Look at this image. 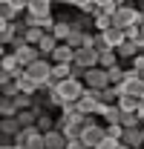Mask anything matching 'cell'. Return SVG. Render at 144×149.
I'll use <instances>...</instances> for the list:
<instances>
[{
	"label": "cell",
	"mask_w": 144,
	"mask_h": 149,
	"mask_svg": "<svg viewBox=\"0 0 144 149\" xmlns=\"http://www.w3.org/2000/svg\"><path fill=\"white\" fill-rule=\"evenodd\" d=\"M141 23H144V12H141V6H133V3H121L118 12L112 15V26H118V29L141 26Z\"/></svg>",
	"instance_id": "6da1fadb"
},
{
	"label": "cell",
	"mask_w": 144,
	"mask_h": 149,
	"mask_svg": "<svg viewBox=\"0 0 144 149\" xmlns=\"http://www.w3.org/2000/svg\"><path fill=\"white\" fill-rule=\"evenodd\" d=\"M58 92L64 97V103H78V100L84 97V92H87V83L78 80V77H66L64 83H58ZM64 103H61V106H64Z\"/></svg>",
	"instance_id": "7a4b0ae2"
},
{
	"label": "cell",
	"mask_w": 144,
	"mask_h": 149,
	"mask_svg": "<svg viewBox=\"0 0 144 149\" xmlns=\"http://www.w3.org/2000/svg\"><path fill=\"white\" fill-rule=\"evenodd\" d=\"M104 138H107V123H101V120H95V118H87V123H84V129H81V141L95 149Z\"/></svg>",
	"instance_id": "3957f363"
},
{
	"label": "cell",
	"mask_w": 144,
	"mask_h": 149,
	"mask_svg": "<svg viewBox=\"0 0 144 149\" xmlns=\"http://www.w3.org/2000/svg\"><path fill=\"white\" fill-rule=\"evenodd\" d=\"M52 66H55V63L49 60V57H40V60H35L32 66H26V74H32L37 83H40V89H43L46 80L52 77Z\"/></svg>",
	"instance_id": "277c9868"
},
{
	"label": "cell",
	"mask_w": 144,
	"mask_h": 149,
	"mask_svg": "<svg viewBox=\"0 0 144 149\" xmlns=\"http://www.w3.org/2000/svg\"><path fill=\"white\" fill-rule=\"evenodd\" d=\"M84 83H87V89H107V86H112V83H109V72L104 69V66H92V69H87Z\"/></svg>",
	"instance_id": "5b68a950"
},
{
	"label": "cell",
	"mask_w": 144,
	"mask_h": 149,
	"mask_svg": "<svg viewBox=\"0 0 144 149\" xmlns=\"http://www.w3.org/2000/svg\"><path fill=\"white\" fill-rule=\"evenodd\" d=\"M18 146H26V149H43V132L37 126H29V129H20V135L15 138Z\"/></svg>",
	"instance_id": "8992f818"
},
{
	"label": "cell",
	"mask_w": 144,
	"mask_h": 149,
	"mask_svg": "<svg viewBox=\"0 0 144 149\" xmlns=\"http://www.w3.org/2000/svg\"><path fill=\"white\" fill-rule=\"evenodd\" d=\"M98 60H101V52H98L95 46H81V49H75V63H81L84 69L98 66Z\"/></svg>",
	"instance_id": "52a82bcc"
},
{
	"label": "cell",
	"mask_w": 144,
	"mask_h": 149,
	"mask_svg": "<svg viewBox=\"0 0 144 149\" xmlns=\"http://www.w3.org/2000/svg\"><path fill=\"white\" fill-rule=\"evenodd\" d=\"M15 55H18L20 66L26 69V66H32L35 60H40V52H37V46H32V43H23V46H18V49H12Z\"/></svg>",
	"instance_id": "ba28073f"
},
{
	"label": "cell",
	"mask_w": 144,
	"mask_h": 149,
	"mask_svg": "<svg viewBox=\"0 0 144 149\" xmlns=\"http://www.w3.org/2000/svg\"><path fill=\"white\" fill-rule=\"evenodd\" d=\"M0 72H12V74H15V77H20V74L26 72V69L20 66L18 55H15L12 49H6V52H3V60H0Z\"/></svg>",
	"instance_id": "9c48e42d"
},
{
	"label": "cell",
	"mask_w": 144,
	"mask_h": 149,
	"mask_svg": "<svg viewBox=\"0 0 144 149\" xmlns=\"http://www.w3.org/2000/svg\"><path fill=\"white\" fill-rule=\"evenodd\" d=\"M66 143H69V138H66L61 129L43 132V149H66Z\"/></svg>",
	"instance_id": "30bf717a"
},
{
	"label": "cell",
	"mask_w": 144,
	"mask_h": 149,
	"mask_svg": "<svg viewBox=\"0 0 144 149\" xmlns=\"http://www.w3.org/2000/svg\"><path fill=\"white\" fill-rule=\"evenodd\" d=\"M49 60L52 63H75V49H72L69 43H58V49L52 52Z\"/></svg>",
	"instance_id": "8fae6325"
},
{
	"label": "cell",
	"mask_w": 144,
	"mask_h": 149,
	"mask_svg": "<svg viewBox=\"0 0 144 149\" xmlns=\"http://www.w3.org/2000/svg\"><path fill=\"white\" fill-rule=\"evenodd\" d=\"M20 120L18 115H12V118H0V135H9V138H18L20 135Z\"/></svg>",
	"instance_id": "7c38bea8"
},
{
	"label": "cell",
	"mask_w": 144,
	"mask_h": 149,
	"mask_svg": "<svg viewBox=\"0 0 144 149\" xmlns=\"http://www.w3.org/2000/svg\"><path fill=\"white\" fill-rule=\"evenodd\" d=\"M55 49H58V37L52 32H46V35L40 37V43H37V52H40V57H52Z\"/></svg>",
	"instance_id": "4fadbf2b"
},
{
	"label": "cell",
	"mask_w": 144,
	"mask_h": 149,
	"mask_svg": "<svg viewBox=\"0 0 144 149\" xmlns=\"http://www.w3.org/2000/svg\"><path fill=\"white\" fill-rule=\"evenodd\" d=\"M121 143H127V146H144V132L141 126H133V129H124V138H121Z\"/></svg>",
	"instance_id": "5bb4252c"
},
{
	"label": "cell",
	"mask_w": 144,
	"mask_h": 149,
	"mask_svg": "<svg viewBox=\"0 0 144 149\" xmlns=\"http://www.w3.org/2000/svg\"><path fill=\"white\" fill-rule=\"evenodd\" d=\"M26 15H32V17H49V15H52V3L32 0V3H29V9H26Z\"/></svg>",
	"instance_id": "9a60e30c"
},
{
	"label": "cell",
	"mask_w": 144,
	"mask_h": 149,
	"mask_svg": "<svg viewBox=\"0 0 144 149\" xmlns=\"http://www.w3.org/2000/svg\"><path fill=\"white\" fill-rule=\"evenodd\" d=\"M18 86H20V92H26V95H37L40 92V83H37L32 74H26V72L18 77Z\"/></svg>",
	"instance_id": "2e32d148"
},
{
	"label": "cell",
	"mask_w": 144,
	"mask_h": 149,
	"mask_svg": "<svg viewBox=\"0 0 144 149\" xmlns=\"http://www.w3.org/2000/svg\"><path fill=\"white\" fill-rule=\"evenodd\" d=\"M69 32H72V20H66V17H58V23H55V29H52V35L58 37V43H66Z\"/></svg>",
	"instance_id": "e0dca14e"
},
{
	"label": "cell",
	"mask_w": 144,
	"mask_h": 149,
	"mask_svg": "<svg viewBox=\"0 0 144 149\" xmlns=\"http://www.w3.org/2000/svg\"><path fill=\"white\" fill-rule=\"evenodd\" d=\"M121 115H124V112L118 109V103H107L104 112H101V120H104V123H121Z\"/></svg>",
	"instance_id": "ac0fdd59"
},
{
	"label": "cell",
	"mask_w": 144,
	"mask_h": 149,
	"mask_svg": "<svg viewBox=\"0 0 144 149\" xmlns=\"http://www.w3.org/2000/svg\"><path fill=\"white\" fill-rule=\"evenodd\" d=\"M98 52H101V60H98V66H104V69H112V66H118V60H121V57H118V52H115V49H98Z\"/></svg>",
	"instance_id": "d6986e66"
},
{
	"label": "cell",
	"mask_w": 144,
	"mask_h": 149,
	"mask_svg": "<svg viewBox=\"0 0 144 149\" xmlns=\"http://www.w3.org/2000/svg\"><path fill=\"white\" fill-rule=\"evenodd\" d=\"M18 115V103L12 95H0V118H12Z\"/></svg>",
	"instance_id": "ffe728a7"
},
{
	"label": "cell",
	"mask_w": 144,
	"mask_h": 149,
	"mask_svg": "<svg viewBox=\"0 0 144 149\" xmlns=\"http://www.w3.org/2000/svg\"><path fill=\"white\" fill-rule=\"evenodd\" d=\"M109 26H112V15H107V12H98V15L92 17V29H95V32H107Z\"/></svg>",
	"instance_id": "44dd1931"
},
{
	"label": "cell",
	"mask_w": 144,
	"mask_h": 149,
	"mask_svg": "<svg viewBox=\"0 0 144 149\" xmlns=\"http://www.w3.org/2000/svg\"><path fill=\"white\" fill-rule=\"evenodd\" d=\"M115 52H118V57H121V60H133V57L138 55V46H136L133 40H124V43H121Z\"/></svg>",
	"instance_id": "7402d4cb"
},
{
	"label": "cell",
	"mask_w": 144,
	"mask_h": 149,
	"mask_svg": "<svg viewBox=\"0 0 144 149\" xmlns=\"http://www.w3.org/2000/svg\"><path fill=\"white\" fill-rule=\"evenodd\" d=\"M37 129H40V132H52V129H58V118H52L49 112L37 115Z\"/></svg>",
	"instance_id": "603a6c76"
},
{
	"label": "cell",
	"mask_w": 144,
	"mask_h": 149,
	"mask_svg": "<svg viewBox=\"0 0 144 149\" xmlns=\"http://www.w3.org/2000/svg\"><path fill=\"white\" fill-rule=\"evenodd\" d=\"M118 109L121 112H138V97L136 95H121L118 97Z\"/></svg>",
	"instance_id": "cb8c5ba5"
},
{
	"label": "cell",
	"mask_w": 144,
	"mask_h": 149,
	"mask_svg": "<svg viewBox=\"0 0 144 149\" xmlns=\"http://www.w3.org/2000/svg\"><path fill=\"white\" fill-rule=\"evenodd\" d=\"M18 120H20V126H23V129L37 126V112H35V109H23V112H18Z\"/></svg>",
	"instance_id": "d4e9b609"
},
{
	"label": "cell",
	"mask_w": 144,
	"mask_h": 149,
	"mask_svg": "<svg viewBox=\"0 0 144 149\" xmlns=\"http://www.w3.org/2000/svg\"><path fill=\"white\" fill-rule=\"evenodd\" d=\"M0 17H3V23H9V20H20L23 15H20L12 3H0Z\"/></svg>",
	"instance_id": "484cf974"
},
{
	"label": "cell",
	"mask_w": 144,
	"mask_h": 149,
	"mask_svg": "<svg viewBox=\"0 0 144 149\" xmlns=\"http://www.w3.org/2000/svg\"><path fill=\"white\" fill-rule=\"evenodd\" d=\"M144 120H141V115H138V112H124V115H121V126H124V129H133V126H141Z\"/></svg>",
	"instance_id": "4316f807"
},
{
	"label": "cell",
	"mask_w": 144,
	"mask_h": 149,
	"mask_svg": "<svg viewBox=\"0 0 144 149\" xmlns=\"http://www.w3.org/2000/svg\"><path fill=\"white\" fill-rule=\"evenodd\" d=\"M118 97H121V89H118V86L101 89V103H118Z\"/></svg>",
	"instance_id": "83f0119b"
},
{
	"label": "cell",
	"mask_w": 144,
	"mask_h": 149,
	"mask_svg": "<svg viewBox=\"0 0 144 149\" xmlns=\"http://www.w3.org/2000/svg\"><path fill=\"white\" fill-rule=\"evenodd\" d=\"M15 103H18V112H23V109H32V106H35V95L20 92V95H15Z\"/></svg>",
	"instance_id": "f1b7e54d"
},
{
	"label": "cell",
	"mask_w": 144,
	"mask_h": 149,
	"mask_svg": "<svg viewBox=\"0 0 144 149\" xmlns=\"http://www.w3.org/2000/svg\"><path fill=\"white\" fill-rule=\"evenodd\" d=\"M107 72H109V83H112V86H121V83H124L127 69H121V66H112V69H107Z\"/></svg>",
	"instance_id": "f546056e"
},
{
	"label": "cell",
	"mask_w": 144,
	"mask_h": 149,
	"mask_svg": "<svg viewBox=\"0 0 144 149\" xmlns=\"http://www.w3.org/2000/svg\"><path fill=\"white\" fill-rule=\"evenodd\" d=\"M43 35H46V32H43L40 26H29V29H26V43H32V46H37Z\"/></svg>",
	"instance_id": "4dcf8cb0"
},
{
	"label": "cell",
	"mask_w": 144,
	"mask_h": 149,
	"mask_svg": "<svg viewBox=\"0 0 144 149\" xmlns=\"http://www.w3.org/2000/svg\"><path fill=\"white\" fill-rule=\"evenodd\" d=\"M95 6H98L101 12H107V15H115L118 6H121V0H95Z\"/></svg>",
	"instance_id": "1f68e13d"
},
{
	"label": "cell",
	"mask_w": 144,
	"mask_h": 149,
	"mask_svg": "<svg viewBox=\"0 0 144 149\" xmlns=\"http://www.w3.org/2000/svg\"><path fill=\"white\" fill-rule=\"evenodd\" d=\"M107 135L121 141V138H124V126H121V123H107Z\"/></svg>",
	"instance_id": "d6a6232c"
},
{
	"label": "cell",
	"mask_w": 144,
	"mask_h": 149,
	"mask_svg": "<svg viewBox=\"0 0 144 149\" xmlns=\"http://www.w3.org/2000/svg\"><path fill=\"white\" fill-rule=\"evenodd\" d=\"M130 69H133V72H138V74L144 72V52H138V55L130 60Z\"/></svg>",
	"instance_id": "836d02e7"
},
{
	"label": "cell",
	"mask_w": 144,
	"mask_h": 149,
	"mask_svg": "<svg viewBox=\"0 0 144 149\" xmlns=\"http://www.w3.org/2000/svg\"><path fill=\"white\" fill-rule=\"evenodd\" d=\"M118 143H121L118 138H109V135H107V138H104V141H101L95 149H118Z\"/></svg>",
	"instance_id": "e575fe53"
},
{
	"label": "cell",
	"mask_w": 144,
	"mask_h": 149,
	"mask_svg": "<svg viewBox=\"0 0 144 149\" xmlns=\"http://www.w3.org/2000/svg\"><path fill=\"white\" fill-rule=\"evenodd\" d=\"M124 32H127V40H138V37L144 35V32H141V26H127Z\"/></svg>",
	"instance_id": "d590c367"
},
{
	"label": "cell",
	"mask_w": 144,
	"mask_h": 149,
	"mask_svg": "<svg viewBox=\"0 0 144 149\" xmlns=\"http://www.w3.org/2000/svg\"><path fill=\"white\" fill-rule=\"evenodd\" d=\"M66 149H92L90 143H84L81 138H69V143H66Z\"/></svg>",
	"instance_id": "8d00e7d4"
},
{
	"label": "cell",
	"mask_w": 144,
	"mask_h": 149,
	"mask_svg": "<svg viewBox=\"0 0 144 149\" xmlns=\"http://www.w3.org/2000/svg\"><path fill=\"white\" fill-rule=\"evenodd\" d=\"M75 112H78V103H64V106H61V115H66V118L75 115Z\"/></svg>",
	"instance_id": "74e56055"
},
{
	"label": "cell",
	"mask_w": 144,
	"mask_h": 149,
	"mask_svg": "<svg viewBox=\"0 0 144 149\" xmlns=\"http://www.w3.org/2000/svg\"><path fill=\"white\" fill-rule=\"evenodd\" d=\"M118 149H133V146H127V143H118Z\"/></svg>",
	"instance_id": "f35d334b"
},
{
	"label": "cell",
	"mask_w": 144,
	"mask_h": 149,
	"mask_svg": "<svg viewBox=\"0 0 144 149\" xmlns=\"http://www.w3.org/2000/svg\"><path fill=\"white\" fill-rule=\"evenodd\" d=\"M15 149H26V146H18V143H15Z\"/></svg>",
	"instance_id": "ab89813d"
},
{
	"label": "cell",
	"mask_w": 144,
	"mask_h": 149,
	"mask_svg": "<svg viewBox=\"0 0 144 149\" xmlns=\"http://www.w3.org/2000/svg\"><path fill=\"white\" fill-rule=\"evenodd\" d=\"M0 3H12V0H0Z\"/></svg>",
	"instance_id": "60d3db41"
},
{
	"label": "cell",
	"mask_w": 144,
	"mask_h": 149,
	"mask_svg": "<svg viewBox=\"0 0 144 149\" xmlns=\"http://www.w3.org/2000/svg\"><path fill=\"white\" fill-rule=\"evenodd\" d=\"M138 77H141V80H144V72H141V74H138Z\"/></svg>",
	"instance_id": "b9f144b4"
},
{
	"label": "cell",
	"mask_w": 144,
	"mask_h": 149,
	"mask_svg": "<svg viewBox=\"0 0 144 149\" xmlns=\"http://www.w3.org/2000/svg\"><path fill=\"white\" fill-rule=\"evenodd\" d=\"M121 3H130V0H121Z\"/></svg>",
	"instance_id": "7bdbcfd3"
},
{
	"label": "cell",
	"mask_w": 144,
	"mask_h": 149,
	"mask_svg": "<svg viewBox=\"0 0 144 149\" xmlns=\"http://www.w3.org/2000/svg\"><path fill=\"white\" fill-rule=\"evenodd\" d=\"M141 12H144V3H141Z\"/></svg>",
	"instance_id": "ee69618b"
},
{
	"label": "cell",
	"mask_w": 144,
	"mask_h": 149,
	"mask_svg": "<svg viewBox=\"0 0 144 149\" xmlns=\"http://www.w3.org/2000/svg\"><path fill=\"white\" fill-rule=\"evenodd\" d=\"M141 32H144V23H141Z\"/></svg>",
	"instance_id": "f6af8a7d"
},
{
	"label": "cell",
	"mask_w": 144,
	"mask_h": 149,
	"mask_svg": "<svg viewBox=\"0 0 144 149\" xmlns=\"http://www.w3.org/2000/svg\"><path fill=\"white\" fill-rule=\"evenodd\" d=\"M136 149H144V146H136Z\"/></svg>",
	"instance_id": "bcb514c9"
},
{
	"label": "cell",
	"mask_w": 144,
	"mask_h": 149,
	"mask_svg": "<svg viewBox=\"0 0 144 149\" xmlns=\"http://www.w3.org/2000/svg\"><path fill=\"white\" fill-rule=\"evenodd\" d=\"M141 132H144V123H141Z\"/></svg>",
	"instance_id": "7dc6e473"
}]
</instances>
